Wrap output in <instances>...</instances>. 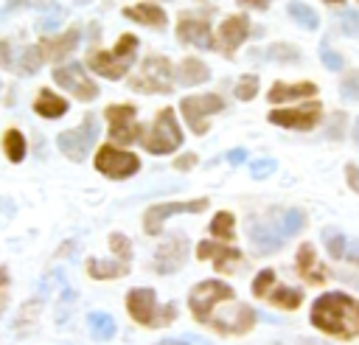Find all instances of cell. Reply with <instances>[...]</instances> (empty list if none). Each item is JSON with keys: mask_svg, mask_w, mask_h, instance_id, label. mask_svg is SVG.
Wrapping results in <instances>:
<instances>
[{"mask_svg": "<svg viewBox=\"0 0 359 345\" xmlns=\"http://www.w3.org/2000/svg\"><path fill=\"white\" fill-rule=\"evenodd\" d=\"M311 325L337 339H356L359 337V300L345 292L320 295L311 306Z\"/></svg>", "mask_w": 359, "mask_h": 345, "instance_id": "cell-1", "label": "cell"}, {"mask_svg": "<svg viewBox=\"0 0 359 345\" xmlns=\"http://www.w3.org/2000/svg\"><path fill=\"white\" fill-rule=\"evenodd\" d=\"M126 309H129V314H132L135 323L151 325V328L168 325V323L177 320V303L157 306V295H154V289H149V286H135V289H129V295H126Z\"/></svg>", "mask_w": 359, "mask_h": 345, "instance_id": "cell-2", "label": "cell"}, {"mask_svg": "<svg viewBox=\"0 0 359 345\" xmlns=\"http://www.w3.org/2000/svg\"><path fill=\"white\" fill-rule=\"evenodd\" d=\"M135 53H137V36L123 34L112 50H93L87 56V65L104 79H121L135 65Z\"/></svg>", "mask_w": 359, "mask_h": 345, "instance_id": "cell-3", "label": "cell"}, {"mask_svg": "<svg viewBox=\"0 0 359 345\" xmlns=\"http://www.w3.org/2000/svg\"><path fill=\"white\" fill-rule=\"evenodd\" d=\"M255 320H258V314L247 303H238L236 297H230V300H222L210 311L205 325H213L222 334H247L255 325Z\"/></svg>", "mask_w": 359, "mask_h": 345, "instance_id": "cell-4", "label": "cell"}, {"mask_svg": "<svg viewBox=\"0 0 359 345\" xmlns=\"http://www.w3.org/2000/svg\"><path fill=\"white\" fill-rule=\"evenodd\" d=\"M143 146L149 154H171L174 149L182 146V132H180V123H177V115L174 109H160L149 135L143 137Z\"/></svg>", "mask_w": 359, "mask_h": 345, "instance_id": "cell-5", "label": "cell"}, {"mask_svg": "<svg viewBox=\"0 0 359 345\" xmlns=\"http://www.w3.org/2000/svg\"><path fill=\"white\" fill-rule=\"evenodd\" d=\"M174 70L165 56H146L140 65V73L129 79V87L137 93H171Z\"/></svg>", "mask_w": 359, "mask_h": 345, "instance_id": "cell-6", "label": "cell"}, {"mask_svg": "<svg viewBox=\"0 0 359 345\" xmlns=\"http://www.w3.org/2000/svg\"><path fill=\"white\" fill-rule=\"evenodd\" d=\"M95 137H98V118H95V115H84L81 126L67 129V132H62V135L56 137V146H59L62 154H67L70 160L81 163V160L90 154Z\"/></svg>", "mask_w": 359, "mask_h": 345, "instance_id": "cell-7", "label": "cell"}, {"mask_svg": "<svg viewBox=\"0 0 359 345\" xmlns=\"http://www.w3.org/2000/svg\"><path fill=\"white\" fill-rule=\"evenodd\" d=\"M230 297H236L233 295V289L224 283V280H199L194 289H191V295H188V306H191V311H194V317L199 320V323H208V317H210V311L222 303V300H230Z\"/></svg>", "mask_w": 359, "mask_h": 345, "instance_id": "cell-8", "label": "cell"}, {"mask_svg": "<svg viewBox=\"0 0 359 345\" xmlns=\"http://www.w3.org/2000/svg\"><path fill=\"white\" fill-rule=\"evenodd\" d=\"M180 109H182V115H185L191 132H194V135H205V132H208V118L216 115V112H222V109H224V101H222L219 95H213V93H205V95H185V98L180 101Z\"/></svg>", "mask_w": 359, "mask_h": 345, "instance_id": "cell-9", "label": "cell"}, {"mask_svg": "<svg viewBox=\"0 0 359 345\" xmlns=\"http://www.w3.org/2000/svg\"><path fill=\"white\" fill-rule=\"evenodd\" d=\"M95 168L112 180H126L132 174H137L140 168V160L132 154V151H123V149H115V146H101L95 151Z\"/></svg>", "mask_w": 359, "mask_h": 345, "instance_id": "cell-10", "label": "cell"}, {"mask_svg": "<svg viewBox=\"0 0 359 345\" xmlns=\"http://www.w3.org/2000/svg\"><path fill=\"white\" fill-rule=\"evenodd\" d=\"M208 208V199H188V202H160V205H151L143 216V230L149 236H157L163 230V222H168L171 216H180V213H202Z\"/></svg>", "mask_w": 359, "mask_h": 345, "instance_id": "cell-11", "label": "cell"}, {"mask_svg": "<svg viewBox=\"0 0 359 345\" xmlns=\"http://www.w3.org/2000/svg\"><path fill=\"white\" fill-rule=\"evenodd\" d=\"M53 81L59 84V87H65V90H70L79 101H93L95 95H98V87L93 84V79L84 73V67L81 65H59V67H53Z\"/></svg>", "mask_w": 359, "mask_h": 345, "instance_id": "cell-12", "label": "cell"}, {"mask_svg": "<svg viewBox=\"0 0 359 345\" xmlns=\"http://www.w3.org/2000/svg\"><path fill=\"white\" fill-rule=\"evenodd\" d=\"M323 118V107L317 101H309V104H300V107H292V109H272L269 112V123H278V126H286V129H314Z\"/></svg>", "mask_w": 359, "mask_h": 345, "instance_id": "cell-13", "label": "cell"}, {"mask_svg": "<svg viewBox=\"0 0 359 345\" xmlns=\"http://www.w3.org/2000/svg\"><path fill=\"white\" fill-rule=\"evenodd\" d=\"M107 121H109V135L118 143H135L140 140V123L135 118V107L132 104H112L107 107Z\"/></svg>", "mask_w": 359, "mask_h": 345, "instance_id": "cell-14", "label": "cell"}, {"mask_svg": "<svg viewBox=\"0 0 359 345\" xmlns=\"http://www.w3.org/2000/svg\"><path fill=\"white\" fill-rule=\"evenodd\" d=\"M188 258V236L185 233H171L154 252V269L160 275L177 272Z\"/></svg>", "mask_w": 359, "mask_h": 345, "instance_id": "cell-15", "label": "cell"}, {"mask_svg": "<svg viewBox=\"0 0 359 345\" xmlns=\"http://www.w3.org/2000/svg\"><path fill=\"white\" fill-rule=\"evenodd\" d=\"M177 39L185 42V45H196L202 50H213V45H216L208 20H202L196 14H182L180 17V22H177Z\"/></svg>", "mask_w": 359, "mask_h": 345, "instance_id": "cell-16", "label": "cell"}, {"mask_svg": "<svg viewBox=\"0 0 359 345\" xmlns=\"http://www.w3.org/2000/svg\"><path fill=\"white\" fill-rule=\"evenodd\" d=\"M196 258L199 261H213L219 272H233L236 264L241 261V252L230 244H213V241H199L196 244Z\"/></svg>", "mask_w": 359, "mask_h": 345, "instance_id": "cell-17", "label": "cell"}, {"mask_svg": "<svg viewBox=\"0 0 359 345\" xmlns=\"http://www.w3.org/2000/svg\"><path fill=\"white\" fill-rule=\"evenodd\" d=\"M247 34H250V20H247L244 14H233V17H227V20L219 25L216 39H219V45H222L227 53H233V50L247 39Z\"/></svg>", "mask_w": 359, "mask_h": 345, "instance_id": "cell-18", "label": "cell"}, {"mask_svg": "<svg viewBox=\"0 0 359 345\" xmlns=\"http://www.w3.org/2000/svg\"><path fill=\"white\" fill-rule=\"evenodd\" d=\"M297 272H300V278L306 283H314V286L325 283V275L328 272H325V266H320L311 244H300V250H297Z\"/></svg>", "mask_w": 359, "mask_h": 345, "instance_id": "cell-19", "label": "cell"}, {"mask_svg": "<svg viewBox=\"0 0 359 345\" xmlns=\"http://www.w3.org/2000/svg\"><path fill=\"white\" fill-rule=\"evenodd\" d=\"M250 238L255 244V250L261 255H269V252H278L283 247V238L278 236L275 224H266V222H252L250 224Z\"/></svg>", "mask_w": 359, "mask_h": 345, "instance_id": "cell-20", "label": "cell"}, {"mask_svg": "<svg viewBox=\"0 0 359 345\" xmlns=\"http://www.w3.org/2000/svg\"><path fill=\"white\" fill-rule=\"evenodd\" d=\"M123 17L140 22V25H149V28H163L165 25V11L157 3H135V6H126L123 8Z\"/></svg>", "mask_w": 359, "mask_h": 345, "instance_id": "cell-21", "label": "cell"}, {"mask_svg": "<svg viewBox=\"0 0 359 345\" xmlns=\"http://www.w3.org/2000/svg\"><path fill=\"white\" fill-rule=\"evenodd\" d=\"M79 39H81V31H79V28H70V31L53 36V39H45V42L39 45L42 59H45V56H48V59H62V56H67V53L79 45Z\"/></svg>", "mask_w": 359, "mask_h": 345, "instance_id": "cell-22", "label": "cell"}, {"mask_svg": "<svg viewBox=\"0 0 359 345\" xmlns=\"http://www.w3.org/2000/svg\"><path fill=\"white\" fill-rule=\"evenodd\" d=\"M314 93H317V84H311V81H297V84L275 81L272 90H269V101L272 104H283V101H294V98H309Z\"/></svg>", "mask_w": 359, "mask_h": 345, "instance_id": "cell-23", "label": "cell"}, {"mask_svg": "<svg viewBox=\"0 0 359 345\" xmlns=\"http://www.w3.org/2000/svg\"><path fill=\"white\" fill-rule=\"evenodd\" d=\"M34 109L42 115V118H62L67 112V101L62 95H56L53 90H39L36 101H34Z\"/></svg>", "mask_w": 359, "mask_h": 345, "instance_id": "cell-24", "label": "cell"}, {"mask_svg": "<svg viewBox=\"0 0 359 345\" xmlns=\"http://www.w3.org/2000/svg\"><path fill=\"white\" fill-rule=\"evenodd\" d=\"M87 272L90 278L95 280H109V278H121L129 272V264H121V261H101V258H87Z\"/></svg>", "mask_w": 359, "mask_h": 345, "instance_id": "cell-25", "label": "cell"}, {"mask_svg": "<svg viewBox=\"0 0 359 345\" xmlns=\"http://www.w3.org/2000/svg\"><path fill=\"white\" fill-rule=\"evenodd\" d=\"M177 79H180V84L194 87V84L208 81V79H210V70H208V65H205V62H199V59H185V62L180 65Z\"/></svg>", "mask_w": 359, "mask_h": 345, "instance_id": "cell-26", "label": "cell"}, {"mask_svg": "<svg viewBox=\"0 0 359 345\" xmlns=\"http://www.w3.org/2000/svg\"><path fill=\"white\" fill-rule=\"evenodd\" d=\"M303 224H306V213H303L300 208H289V210L275 222V230H278V236L286 241V238H292L294 233H300Z\"/></svg>", "mask_w": 359, "mask_h": 345, "instance_id": "cell-27", "label": "cell"}, {"mask_svg": "<svg viewBox=\"0 0 359 345\" xmlns=\"http://www.w3.org/2000/svg\"><path fill=\"white\" fill-rule=\"evenodd\" d=\"M42 8V17L34 22V28L39 34H48V31H56L65 20V6H56V3H48V6H39Z\"/></svg>", "mask_w": 359, "mask_h": 345, "instance_id": "cell-28", "label": "cell"}, {"mask_svg": "<svg viewBox=\"0 0 359 345\" xmlns=\"http://www.w3.org/2000/svg\"><path fill=\"white\" fill-rule=\"evenodd\" d=\"M289 17L306 31H317L320 28V17L309 3H289Z\"/></svg>", "mask_w": 359, "mask_h": 345, "instance_id": "cell-29", "label": "cell"}, {"mask_svg": "<svg viewBox=\"0 0 359 345\" xmlns=\"http://www.w3.org/2000/svg\"><path fill=\"white\" fill-rule=\"evenodd\" d=\"M87 325H90V334L95 339H112L115 337V320L107 311H93L87 317Z\"/></svg>", "mask_w": 359, "mask_h": 345, "instance_id": "cell-30", "label": "cell"}, {"mask_svg": "<svg viewBox=\"0 0 359 345\" xmlns=\"http://www.w3.org/2000/svg\"><path fill=\"white\" fill-rule=\"evenodd\" d=\"M3 149H6V157L11 163H20L25 157V137H22V132L20 129H8L3 135Z\"/></svg>", "mask_w": 359, "mask_h": 345, "instance_id": "cell-31", "label": "cell"}, {"mask_svg": "<svg viewBox=\"0 0 359 345\" xmlns=\"http://www.w3.org/2000/svg\"><path fill=\"white\" fill-rule=\"evenodd\" d=\"M210 233L216 238H222V241H233V236H236V219H233V213L219 210L213 216V222H210Z\"/></svg>", "mask_w": 359, "mask_h": 345, "instance_id": "cell-32", "label": "cell"}, {"mask_svg": "<svg viewBox=\"0 0 359 345\" xmlns=\"http://www.w3.org/2000/svg\"><path fill=\"white\" fill-rule=\"evenodd\" d=\"M264 56L272 59V62H280V65H297V62H300V50H297L294 45H289V42H275V45H269V50H266Z\"/></svg>", "mask_w": 359, "mask_h": 345, "instance_id": "cell-33", "label": "cell"}, {"mask_svg": "<svg viewBox=\"0 0 359 345\" xmlns=\"http://www.w3.org/2000/svg\"><path fill=\"white\" fill-rule=\"evenodd\" d=\"M269 300L280 309H297L303 303V289H292V286H275V292L269 295Z\"/></svg>", "mask_w": 359, "mask_h": 345, "instance_id": "cell-34", "label": "cell"}, {"mask_svg": "<svg viewBox=\"0 0 359 345\" xmlns=\"http://www.w3.org/2000/svg\"><path fill=\"white\" fill-rule=\"evenodd\" d=\"M323 241H325V250H328V255L331 258H342L345 255V236L339 233V230H334V227H325L323 230Z\"/></svg>", "mask_w": 359, "mask_h": 345, "instance_id": "cell-35", "label": "cell"}, {"mask_svg": "<svg viewBox=\"0 0 359 345\" xmlns=\"http://www.w3.org/2000/svg\"><path fill=\"white\" fill-rule=\"evenodd\" d=\"M233 93H236L238 101H250V98H255V95H258V76H255V73L241 76V79L236 81Z\"/></svg>", "mask_w": 359, "mask_h": 345, "instance_id": "cell-36", "label": "cell"}, {"mask_svg": "<svg viewBox=\"0 0 359 345\" xmlns=\"http://www.w3.org/2000/svg\"><path fill=\"white\" fill-rule=\"evenodd\" d=\"M109 247L115 252V261H121V264L132 261V241L123 233H109Z\"/></svg>", "mask_w": 359, "mask_h": 345, "instance_id": "cell-37", "label": "cell"}, {"mask_svg": "<svg viewBox=\"0 0 359 345\" xmlns=\"http://www.w3.org/2000/svg\"><path fill=\"white\" fill-rule=\"evenodd\" d=\"M320 59H323V65H325L328 70H342V67H345L342 53H337V50L331 48V42H328V39H323V42H320Z\"/></svg>", "mask_w": 359, "mask_h": 345, "instance_id": "cell-38", "label": "cell"}, {"mask_svg": "<svg viewBox=\"0 0 359 345\" xmlns=\"http://www.w3.org/2000/svg\"><path fill=\"white\" fill-rule=\"evenodd\" d=\"M339 28L345 36H359V11L356 8H339Z\"/></svg>", "mask_w": 359, "mask_h": 345, "instance_id": "cell-39", "label": "cell"}, {"mask_svg": "<svg viewBox=\"0 0 359 345\" xmlns=\"http://www.w3.org/2000/svg\"><path fill=\"white\" fill-rule=\"evenodd\" d=\"M342 101H359V70H351L339 84Z\"/></svg>", "mask_w": 359, "mask_h": 345, "instance_id": "cell-40", "label": "cell"}, {"mask_svg": "<svg viewBox=\"0 0 359 345\" xmlns=\"http://www.w3.org/2000/svg\"><path fill=\"white\" fill-rule=\"evenodd\" d=\"M0 67L17 73V45L8 39H0Z\"/></svg>", "mask_w": 359, "mask_h": 345, "instance_id": "cell-41", "label": "cell"}, {"mask_svg": "<svg viewBox=\"0 0 359 345\" xmlns=\"http://www.w3.org/2000/svg\"><path fill=\"white\" fill-rule=\"evenodd\" d=\"M275 168H278V163H275L272 157H258V160L250 163V174H252L255 180H264V177L275 174Z\"/></svg>", "mask_w": 359, "mask_h": 345, "instance_id": "cell-42", "label": "cell"}, {"mask_svg": "<svg viewBox=\"0 0 359 345\" xmlns=\"http://www.w3.org/2000/svg\"><path fill=\"white\" fill-rule=\"evenodd\" d=\"M272 283H275V272H272V269H261V272L255 275V280H252V295L264 297V295L272 289Z\"/></svg>", "mask_w": 359, "mask_h": 345, "instance_id": "cell-43", "label": "cell"}, {"mask_svg": "<svg viewBox=\"0 0 359 345\" xmlns=\"http://www.w3.org/2000/svg\"><path fill=\"white\" fill-rule=\"evenodd\" d=\"M345 123H348V118H345V112H334L331 115V121H328V137L331 140H339L342 137V132H345Z\"/></svg>", "mask_w": 359, "mask_h": 345, "instance_id": "cell-44", "label": "cell"}, {"mask_svg": "<svg viewBox=\"0 0 359 345\" xmlns=\"http://www.w3.org/2000/svg\"><path fill=\"white\" fill-rule=\"evenodd\" d=\"M6 303H8V269L0 266V314L6 311Z\"/></svg>", "mask_w": 359, "mask_h": 345, "instance_id": "cell-45", "label": "cell"}, {"mask_svg": "<svg viewBox=\"0 0 359 345\" xmlns=\"http://www.w3.org/2000/svg\"><path fill=\"white\" fill-rule=\"evenodd\" d=\"M342 258H348V264L359 266V238L348 241V247H345V255H342Z\"/></svg>", "mask_w": 359, "mask_h": 345, "instance_id": "cell-46", "label": "cell"}, {"mask_svg": "<svg viewBox=\"0 0 359 345\" xmlns=\"http://www.w3.org/2000/svg\"><path fill=\"white\" fill-rule=\"evenodd\" d=\"M345 177H348V185L359 194V165H353V163H351V165L345 168Z\"/></svg>", "mask_w": 359, "mask_h": 345, "instance_id": "cell-47", "label": "cell"}, {"mask_svg": "<svg viewBox=\"0 0 359 345\" xmlns=\"http://www.w3.org/2000/svg\"><path fill=\"white\" fill-rule=\"evenodd\" d=\"M244 160H247V149H230L227 151V163L230 165H241Z\"/></svg>", "mask_w": 359, "mask_h": 345, "instance_id": "cell-48", "label": "cell"}, {"mask_svg": "<svg viewBox=\"0 0 359 345\" xmlns=\"http://www.w3.org/2000/svg\"><path fill=\"white\" fill-rule=\"evenodd\" d=\"M194 165H196V154H182V157H177V160H174V168H180V171L194 168Z\"/></svg>", "mask_w": 359, "mask_h": 345, "instance_id": "cell-49", "label": "cell"}, {"mask_svg": "<svg viewBox=\"0 0 359 345\" xmlns=\"http://www.w3.org/2000/svg\"><path fill=\"white\" fill-rule=\"evenodd\" d=\"M196 342H199L196 337L185 334V337H177V339H163V342H157V345H196Z\"/></svg>", "mask_w": 359, "mask_h": 345, "instance_id": "cell-50", "label": "cell"}, {"mask_svg": "<svg viewBox=\"0 0 359 345\" xmlns=\"http://www.w3.org/2000/svg\"><path fill=\"white\" fill-rule=\"evenodd\" d=\"M351 137H353V143L359 146V118H356V123H353V132H351Z\"/></svg>", "mask_w": 359, "mask_h": 345, "instance_id": "cell-51", "label": "cell"}]
</instances>
